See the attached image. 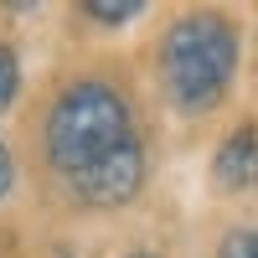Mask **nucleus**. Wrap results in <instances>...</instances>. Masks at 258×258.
Listing matches in <instances>:
<instances>
[{
  "instance_id": "obj_1",
  "label": "nucleus",
  "mask_w": 258,
  "mask_h": 258,
  "mask_svg": "<svg viewBox=\"0 0 258 258\" xmlns=\"http://www.w3.org/2000/svg\"><path fill=\"white\" fill-rule=\"evenodd\" d=\"M238 68V36L222 16H186L160 41V73L181 114H207Z\"/></svg>"
},
{
  "instance_id": "obj_2",
  "label": "nucleus",
  "mask_w": 258,
  "mask_h": 258,
  "mask_svg": "<svg viewBox=\"0 0 258 258\" xmlns=\"http://www.w3.org/2000/svg\"><path fill=\"white\" fill-rule=\"evenodd\" d=\"M124 140H135L129 135V103L109 83H73L47 114V160L62 176L98 165Z\"/></svg>"
},
{
  "instance_id": "obj_3",
  "label": "nucleus",
  "mask_w": 258,
  "mask_h": 258,
  "mask_svg": "<svg viewBox=\"0 0 258 258\" xmlns=\"http://www.w3.org/2000/svg\"><path fill=\"white\" fill-rule=\"evenodd\" d=\"M68 181H73V191H78L83 202H93V207H119V202H129V197L145 186V150H140V140H124V145L109 150L98 165L78 170V176H68Z\"/></svg>"
},
{
  "instance_id": "obj_4",
  "label": "nucleus",
  "mask_w": 258,
  "mask_h": 258,
  "mask_svg": "<svg viewBox=\"0 0 258 258\" xmlns=\"http://www.w3.org/2000/svg\"><path fill=\"white\" fill-rule=\"evenodd\" d=\"M212 176H217L222 191H248L258 181V129L253 124L232 129V135L222 140L217 160H212Z\"/></svg>"
},
{
  "instance_id": "obj_5",
  "label": "nucleus",
  "mask_w": 258,
  "mask_h": 258,
  "mask_svg": "<svg viewBox=\"0 0 258 258\" xmlns=\"http://www.w3.org/2000/svg\"><path fill=\"white\" fill-rule=\"evenodd\" d=\"M88 21H103V26H119V21H135L140 16V0H88Z\"/></svg>"
},
{
  "instance_id": "obj_6",
  "label": "nucleus",
  "mask_w": 258,
  "mask_h": 258,
  "mask_svg": "<svg viewBox=\"0 0 258 258\" xmlns=\"http://www.w3.org/2000/svg\"><path fill=\"white\" fill-rule=\"evenodd\" d=\"M16 88H21V68H16V52L0 41V114L16 103Z\"/></svg>"
},
{
  "instance_id": "obj_7",
  "label": "nucleus",
  "mask_w": 258,
  "mask_h": 258,
  "mask_svg": "<svg viewBox=\"0 0 258 258\" xmlns=\"http://www.w3.org/2000/svg\"><path fill=\"white\" fill-rule=\"evenodd\" d=\"M217 258H258V232L253 227H232L222 238V248H217Z\"/></svg>"
},
{
  "instance_id": "obj_8",
  "label": "nucleus",
  "mask_w": 258,
  "mask_h": 258,
  "mask_svg": "<svg viewBox=\"0 0 258 258\" xmlns=\"http://www.w3.org/2000/svg\"><path fill=\"white\" fill-rule=\"evenodd\" d=\"M11 186H16V160H11V150L0 145V202L11 197Z\"/></svg>"
},
{
  "instance_id": "obj_9",
  "label": "nucleus",
  "mask_w": 258,
  "mask_h": 258,
  "mask_svg": "<svg viewBox=\"0 0 258 258\" xmlns=\"http://www.w3.org/2000/svg\"><path fill=\"white\" fill-rule=\"evenodd\" d=\"M129 258H155V253H129Z\"/></svg>"
}]
</instances>
